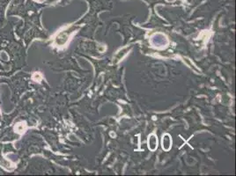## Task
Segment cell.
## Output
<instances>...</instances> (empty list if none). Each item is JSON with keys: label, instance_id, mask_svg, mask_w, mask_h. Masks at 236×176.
<instances>
[{"label": "cell", "instance_id": "6da1fadb", "mask_svg": "<svg viewBox=\"0 0 236 176\" xmlns=\"http://www.w3.org/2000/svg\"><path fill=\"white\" fill-rule=\"evenodd\" d=\"M73 32V28H70L66 31H63L62 32L61 34H59L56 39V41H57V44L59 45V46H63V44H65V42L68 41L71 34Z\"/></svg>", "mask_w": 236, "mask_h": 176}, {"label": "cell", "instance_id": "7a4b0ae2", "mask_svg": "<svg viewBox=\"0 0 236 176\" xmlns=\"http://www.w3.org/2000/svg\"><path fill=\"white\" fill-rule=\"evenodd\" d=\"M172 146V139L168 134L164 135L162 137V148L165 151H169Z\"/></svg>", "mask_w": 236, "mask_h": 176}, {"label": "cell", "instance_id": "3957f363", "mask_svg": "<svg viewBox=\"0 0 236 176\" xmlns=\"http://www.w3.org/2000/svg\"><path fill=\"white\" fill-rule=\"evenodd\" d=\"M158 147L157 137L154 134L150 135L148 137V148L151 151H155Z\"/></svg>", "mask_w": 236, "mask_h": 176}, {"label": "cell", "instance_id": "277c9868", "mask_svg": "<svg viewBox=\"0 0 236 176\" xmlns=\"http://www.w3.org/2000/svg\"><path fill=\"white\" fill-rule=\"evenodd\" d=\"M129 48H126V49H122V50H120L119 52H118L117 54L115 56V60L116 61H114L115 63H117V62H119L121 59L123 58V57L125 56V55H127V52L129 51Z\"/></svg>", "mask_w": 236, "mask_h": 176}]
</instances>
